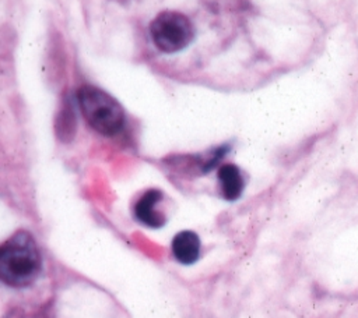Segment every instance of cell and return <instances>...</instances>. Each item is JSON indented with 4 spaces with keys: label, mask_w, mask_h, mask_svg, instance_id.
<instances>
[{
    "label": "cell",
    "mask_w": 358,
    "mask_h": 318,
    "mask_svg": "<svg viewBox=\"0 0 358 318\" xmlns=\"http://www.w3.org/2000/svg\"><path fill=\"white\" fill-rule=\"evenodd\" d=\"M42 258L35 238L27 230L15 232L0 247V279L13 287L31 285L39 275Z\"/></svg>",
    "instance_id": "obj_1"
},
{
    "label": "cell",
    "mask_w": 358,
    "mask_h": 318,
    "mask_svg": "<svg viewBox=\"0 0 358 318\" xmlns=\"http://www.w3.org/2000/svg\"><path fill=\"white\" fill-rule=\"evenodd\" d=\"M81 114L87 123L102 135L117 134L124 124V113L120 103L105 91L83 85L77 92Z\"/></svg>",
    "instance_id": "obj_2"
},
{
    "label": "cell",
    "mask_w": 358,
    "mask_h": 318,
    "mask_svg": "<svg viewBox=\"0 0 358 318\" xmlns=\"http://www.w3.org/2000/svg\"><path fill=\"white\" fill-rule=\"evenodd\" d=\"M154 45L164 53H176L193 39L194 29L190 20L178 11H162L150 24Z\"/></svg>",
    "instance_id": "obj_3"
},
{
    "label": "cell",
    "mask_w": 358,
    "mask_h": 318,
    "mask_svg": "<svg viewBox=\"0 0 358 318\" xmlns=\"http://www.w3.org/2000/svg\"><path fill=\"white\" fill-rule=\"evenodd\" d=\"M162 194L158 190H148L145 194L134 205V215L136 218L150 227H161L165 223V218L161 212L155 209L158 202L161 201Z\"/></svg>",
    "instance_id": "obj_4"
},
{
    "label": "cell",
    "mask_w": 358,
    "mask_h": 318,
    "mask_svg": "<svg viewBox=\"0 0 358 318\" xmlns=\"http://www.w3.org/2000/svg\"><path fill=\"white\" fill-rule=\"evenodd\" d=\"M172 252L180 264L189 265L200 257V238L194 232L183 230L172 240Z\"/></svg>",
    "instance_id": "obj_5"
},
{
    "label": "cell",
    "mask_w": 358,
    "mask_h": 318,
    "mask_svg": "<svg viewBox=\"0 0 358 318\" xmlns=\"http://www.w3.org/2000/svg\"><path fill=\"white\" fill-rule=\"evenodd\" d=\"M218 180L221 186L222 197L228 201L239 198L243 190V179L239 169L235 165L227 163L218 169Z\"/></svg>",
    "instance_id": "obj_6"
},
{
    "label": "cell",
    "mask_w": 358,
    "mask_h": 318,
    "mask_svg": "<svg viewBox=\"0 0 358 318\" xmlns=\"http://www.w3.org/2000/svg\"><path fill=\"white\" fill-rule=\"evenodd\" d=\"M71 109L70 107H64L60 114H59V119H57V130H59V134L64 132L66 135L69 132H73V127H70V123L74 124V117L70 112Z\"/></svg>",
    "instance_id": "obj_7"
}]
</instances>
